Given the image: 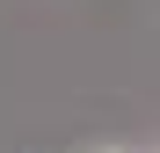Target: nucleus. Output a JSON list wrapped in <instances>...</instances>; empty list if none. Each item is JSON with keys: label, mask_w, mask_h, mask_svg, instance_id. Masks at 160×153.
I'll use <instances>...</instances> for the list:
<instances>
[{"label": "nucleus", "mask_w": 160, "mask_h": 153, "mask_svg": "<svg viewBox=\"0 0 160 153\" xmlns=\"http://www.w3.org/2000/svg\"><path fill=\"white\" fill-rule=\"evenodd\" d=\"M102 153H124V146H102Z\"/></svg>", "instance_id": "1"}]
</instances>
